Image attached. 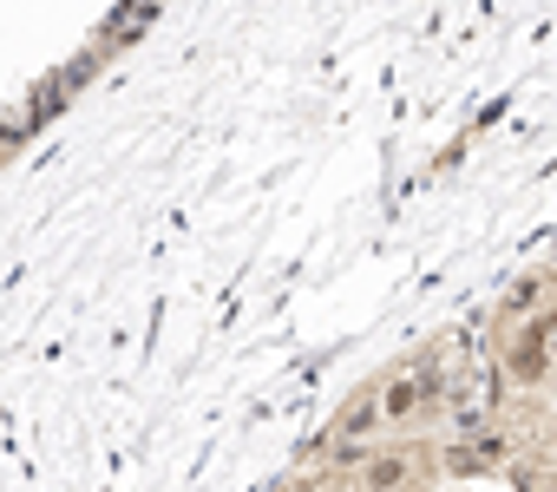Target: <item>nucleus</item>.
<instances>
[{
  "label": "nucleus",
  "instance_id": "nucleus-1",
  "mask_svg": "<svg viewBox=\"0 0 557 492\" xmlns=\"http://www.w3.org/2000/svg\"><path fill=\"white\" fill-rule=\"evenodd\" d=\"M426 479H433V453L400 440V446H374V459L361 466L355 492H426Z\"/></svg>",
  "mask_w": 557,
  "mask_h": 492
},
{
  "label": "nucleus",
  "instance_id": "nucleus-2",
  "mask_svg": "<svg viewBox=\"0 0 557 492\" xmlns=\"http://www.w3.org/2000/svg\"><path fill=\"white\" fill-rule=\"evenodd\" d=\"M544 290H550V270H524L505 296H498V322H531L544 309Z\"/></svg>",
  "mask_w": 557,
  "mask_h": 492
},
{
  "label": "nucleus",
  "instance_id": "nucleus-3",
  "mask_svg": "<svg viewBox=\"0 0 557 492\" xmlns=\"http://www.w3.org/2000/svg\"><path fill=\"white\" fill-rule=\"evenodd\" d=\"M544 440H550V453H557V414H550V433H544Z\"/></svg>",
  "mask_w": 557,
  "mask_h": 492
}]
</instances>
